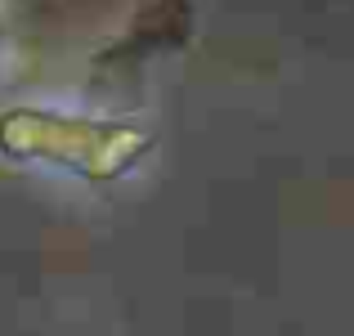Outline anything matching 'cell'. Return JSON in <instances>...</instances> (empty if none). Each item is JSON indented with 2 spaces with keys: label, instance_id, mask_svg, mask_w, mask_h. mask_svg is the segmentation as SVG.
Wrapping results in <instances>:
<instances>
[{
  "label": "cell",
  "instance_id": "obj_1",
  "mask_svg": "<svg viewBox=\"0 0 354 336\" xmlns=\"http://www.w3.org/2000/svg\"><path fill=\"white\" fill-rule=\"evenodd\" d=\"M153 148L139 121L63 95H18L0 104V166L41 184L108 189Z\"/></svg>",
  "mask_w": 354,
  "mask_h": 336
}]
</instances>
